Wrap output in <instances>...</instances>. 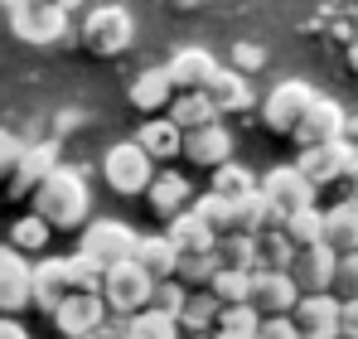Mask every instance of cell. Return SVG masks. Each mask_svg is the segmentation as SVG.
<instances>
[{
	"mask_svg": "<svg viewBox=\"0 0 358 339\" xmlns=\"http://www.w3.org/2000/svg\"><path fill=\"white\" fill-rule=\"evenodd\" d=\"M29 257L15 252L10 242H0V315H15L29 305Z\"/></svg>",
	"mask_w": 358,
	"mask_h": 339,
	"instance_id": "16",
	"label": "cell"
},
{
	"mask_svg": "<svg viewBox=\"0 0 358 339\" xmlns=\"http://www.w3.org/2000/svg\"><path fill=\"white\" fill-rule=\"evenodd\" d=\"M121 320H126V339H179V325L150 305H141L136 315H121Z\"/></svg>",
	"mask_w": 358,
	"mask_h": 339,
	"instance_id": "33",
	"label": "cell"
},
{
	"mask_svg": "<svg viewBox=\"0 0 358 339\" xmlns=\"http://www.w3.org/2000/svg\"><path fill=\"white\" fill-rule=\"evenodd\" d=\"M344 121H349V116H344L339 102H329V97L315 92V102L305 107V116L296 121L291 136H296L300 151H305V146H329V141H344Z\"/></svg>",
	"mask_w": 358,
	"mask_h": 339,
	"instance_id": "10",
	"label": "cell"
},
{
	"mask_svg": "<svg viewBox=\"0 0 358 339\" xmlns=\"http://www.w3.org/2000/svg\"><path fill=\"white\" fill-rule=\"evenodd\" d=\"M131 262H136V267H141L150 282H165V277H175V247H170V237H160V233H136Z\"/></svg>",
	"mask_w": 358,
	"mask_h": 339,
	"instance_id": "23",
	"label": "cell"
},
{
	"mask_svg": "<svg viewBox=\"0 0 358 339\" xmlns=\"http://www.w3.org/2000/svg\"><path fill=\"white\" fill-rule=\"evenodd\" d=\"M10 29L24 44H59L63 34H68V15L54 0H29L20 10H10Z\"/></svg>",
	"mask_w": 358,
	"mask_h": 339,
	"instance_id": "8",
	"label": "cell"
},
{
	"mask_svg": "<svg viewBox=\"0 0 358 339\" xmlns=\"http://www.w3.org/2000/svg\"><path fill=\"white\" fill-rule=\"evenodd\" d=\"M170 121L179 131H199V126L218 121V112H213V102L203 92H179V97H170Z\"/></svg>",
	"mask_w": 358,
	"mask_h": 339,
	"instance_id": "30",
	"label": "cell"
},
{
	"mask_svg": "<svg viewBox=\"0 0 358 339\" xmlns=\"http://www.w3.org/2000/svg\"><path fill=\"white\" fill-rule=\"evenodd\" d=\"M199 92L213 102V112H218V116H223V112H247V107L257 102V97H252V88H247V73H238V68H223V63L213 68V78H208Z\"/></svg>",
	"mask_w": 358,
	"mask_h": 339,
	"instance_id": "19",
	"label": "cell"
},
{
	"mask_svg": "<svg viewBox=\"0 0 358 339\" xmlns=\"http://www.w3.org/2000/svg\"><path fill=\"white\" fill-rule=\"evenodd\" d=\"M49 237H54V228L44 223L39 214H24V219H15V228H10V247L24 252V257H44Z\"/></svg>",
	"mask_w": 358,
	"mask_h": 339,
	"instance_id": "31",
	"label": "cell"
},
{
	"mask_svg": "<svg viewBox=\"0 0 358 339\" xmlns=\"http://www.w3.org/2000/svg\"><path fill=\"white\" fill-rule=\"evenodd\" d=\"M349 58H354V68H358V44H354V54H349Z\"/></svg>",
	"mask_w": 358,
	"mask_h": 339,
	"instance_id": "52",
	"label": "cell"
},
{
	"mask_svg": "<svg viewBox=\"0 0 358 339\" xmlns=\"http://www.w3.org/2000/svg\"><path fill=\"white\" fill-rule=\"evenodd\" d=\"M170 97H175V83H170L165 68H145V73H136V83H131V107H136V112L155 116L160 107H170Z\"/></svg>",
	"mask_w": 358,
	"mask_h": 339,
	"instance_id": "25",
	"label": "cell"
},
{
	"mask_svg": "<svg viewBox=\"0 0 358 339\" xmlns=\"http://www.w3.org/2000/svg\"><path fill=\"white\" fill-rule=\"evenodd\" d=\"M320 242H324L329 252H358V204H334V209H324Z\"/></svg>",
	"mask_w": 358,
	"mask_h": 339,
	"instance_id": "27",
	"label": "cell"
},
{
	"mask_svg": "<svg viewBox=\"0 0 358 339\" xmlns=\"http://www.w3.org/2000/svg\"><path fill=\"white\" fill-rule=\"evenodd\" d=\"M165 237H170L175 257H179V252H213V242H218L213 228L203 223L194 209H179L175 219H170V233H165Z\"/></svg>",
	"mask_w": 358,
	"mask_h": 339,
	"instance_id": "26",
	"label": "cell"
},
{
	"mask_svg": "<svg viewBox=\"0 0 358 339\" xmlns=\"http://www.w3.org/2000/svg\"><path fill=\"white\" fill-rule=\"evenodd\" d=\"M0 339H29V330H24L15 315H0Z\"/></svg>",
	"mask_w": 358,
	"mask_h": 339,
	"instance_id": "48",
	"label": "cell"
},
{
	"mask_svg": "<svg viewBox=\"0 0 358 339\" xmlns=\"http://www.w3.org/2000/svg\"><path fill=\"white\" fill-rule=\"evenodd\" d=\"M271 209L262 204V194L252 189L247 199H233V233H257V228H271Z\"/></svg>",
	"mask_w": 358,
	"mask_h": 339,
	"instance_id": "36",
	"label": "cell"
},
{
	"mask_svg": "<svg viewBox=\"0 0 358 339\" xmlns=\"http://www.w3.org/2000/svg\"><path fill=\"white\" fill-rule=\"evenodd\" d=\"M136 146H141L150 160H175L179 146H184V131H179L170 116H145L141 131H136Z\"/></svg>",
	"mask_w": 358,
	"mask_h": 339,
	"instance_id": "24",
	"label": "cell"
},
{
	"mask_svg": "<svg viewBox=\"0 0 358 339\" xmlns=\"http://www.w3.org/2000/svg\"><path fill=\"white\" fill-rule=\"evenodd\" d=\"M296 300L291 272H247V305H257V315H291Z\"/></svg>",
	"mask_w": 358,
	"mask_h": 339,
	"instance_id": "12",
	"label": "cell"
},
{
	"mask_svg": "<svg viewBox=\"0 0 358 339\" xmlns=\"http://www.w3.org/2000/svg\"><path fill=\"white\" fill-rule=\"evenodd\" d=\"M179 155H189L194 165H203V170L223 165V160H233V131H228L223 121H208V126H199V131H184Z\"/></svg>",
	"mask_w": 358,
	"mask_h": 339,
	"instance_id": "17",
	"label": "cell"
},
{
	"mask_svg": "<svg viewBox=\"0 0 358 339\" xmlns=\"http://www.w3.org/2000/svg\"><path fill=\"white\" fill-rule=\"evenodd\" d=\"M233 63H238V73H257L266 63V49L262 44H233Z\"/></svg>",
	"mask_w": 358,
	"mask_h": 339,
	"instance_id": "44",
	"label": "cell"
},
{
	"mask_svg": "<svg viewBox=\"0 0 358 339\" xmlns=\"http://www.w3.org/2000/svg\"><path fill=\"white\" fill-rule=\"evenodd\" d=\"M213 68H218V58L208 54V49H199V44L179 49V54L165 63V73H170L175 92H199V88H203V83L213 78Z\"/></svg>",
	"mask_w": 358,
	"mask_h": 339,
	"instance_id": "20",
	"label": "cell"
},
{
	"mask_svg": "<svg viewBox=\"0 0 358 339\" xmlns=\"http://www.w3.org/2000/svg\"><path fill=\"white\" fill-rule=\"evenodd\" d=\"M208 296H213L218 305L247 300V272H242V267H218V272L208 277Z\"/></svg>",
	"mask_w": 358,
	"mask_h": 339,
	"instance_id": "37",
	"label": "cell"
},
{
	"mask_svg": "<svg viewBox=\"0 0 358 339\" xmlns=\"http://www.w3.org/2000/svg\"><path fill=\"white\" fill-rule=\"evenodd\" d=\"M291 257H296V247H291V237L281 233V223L252 233V272H286Z\"/></svg>",
	"mask_w": 358,
	"mask_h": 339,
	"instance_id": "21",
	"label": "cell"
},
{
	"mask_svg": "<svg viewBox=\"0 0 358 339\" xmlns=\"http://www.w3.org/2000/svg\"><path fill=\"white\" fill-rule=\"evenodd\" d=\"M339 339H358V296L339 300Z\"/></svg>",
	"mask_w": 358,
	"mask_h": 339,
	"instance_id": "46",
	"label": "cell"
},
{
	"mask_svg": "<svg viewBox=\"0 0 358 339\" xmlns=\"http://www.w3.org/2000/svg\"><path fill=\"white\" fill-rule=\"evenodd\" d=\"M189 209H194V214H199L203 223L213 228V237H223V233H233V204H228L223 194H213V189H208V194H203V199H194Z\"/></svg>",
	"mask_w": 358,
	"mask_h": 339,
	"instance_id": "38",
	"label": "cell"
},
{
	"mask_svg": "<svg viewBox=\"0 0 358 339\" xmlns=\"http://www.w3.org/2000/svg\"><path fill=\"white\" fill-rule=\"evenodd\" d=\"M213 320H218V300L208 296V286L203 291H189L184 296V310H179V335H208L213 330Z\"/></svg>",
	"mask_w": 358,
	"mask_h": 339,
	"instance_id": "28",
	"label": "cell"
},
{
	"mask_svg": "<svg viewBox=\"0 0 358 339\" xmlns=\"http://www.w3.org/2000/svg\"><path fill=\"white\" fill-rule=\"evenodd\" d=\"M0 5H5V10H20V5H29V0H0Z\"/></svg>",
	"mask_w": 358,
	"mask_h": 339,
	"instance_id": "50",
	"label": "cell"
},
{
	"mask_svg": "<svg viewBox=\"0 0 358 339\" xmlns=\"http://www.w3.org/2000/svg\"><path fill=\"white\" fill-rule=\"evenodd\" d=\"M179 339H213V335H179Z\"/></svg>",
	"mask_w": 358,
	"mask_h": 339,
	"instance_id": "51",
	"label": "cell"
},
{
	"mask_svg": "<svg viewBox=\"0 0 358 339\" xmlns=\"http://www.w3.org/2000/svg\"><path fill=\"white\" fill-rule=\"evenodd\" d=\"M87 209H92V189H87V170L78 165H54L34 189V214L49 228H83Z\"/></svg>",
	"mask_w": 358,
	"mask_h": 339,
	"instance_id": "1",
	"label": "cell"
},
{
	"mask_svg": "<svg viewBox=\"0 0 358 339\" xmlns=\"http://www.w3.org/2000/svg\"><path fill=\"white\" fill-rule=\"evenodd\" d=\"M208 189L233 204V199H247V194L257 189V174L247 165H238V160H223V165H213V184H208Z\"/></svg>",
	"mask_w": 358,
	"mask_h": 339,
	"instance_id": "32",
	"label": "cell"
},
{
	"mask_svg": "<svg viewBox=\"0 0 358 339\" xmlns=\"http://www.w3.org/2000/svg\"><path fill=\"white\" fill-rule=\"evenodd\" d=\"M78 339H126V320L121 315H107L102 325H92L87 335H78Z\"/></svg>",
	"mask_w": 358,
	"mask_h": 339,
	"instance_id": "47",
	"label": "cell"
},
{
	"mask_svg": "<svg viewBox=\"0 0 358 339\" xmlns=\"http://www.w3.org/2000/svg\"><path fill=\"white\" fill-rule=\"evenodd\" d=\"M334 262H339V252H329L324 242H315V247H296V257H291V282H296L300 296H310V291H329L334 282Z\"/></svg>",
	"mask_w": 358,
	"mask_h": 339,
	"instance_id": "15",
	"label": "cell"
},
{
	"mask_svg": "<svg viewBox=\"0 0 358 339\" xmlns=\"http://www.w3.org/2000/svg\"><path fill=\"white\" fill-rule=\"evenodd\" d=\"M54 5H59L63 15H73V10H78V5H83V0H54Z\"/></svg>",
	"mask_w": 358,
	"mask_h": 339,
	"instance_id": "49",
	"label": "cell"
},
{
	"mask_svg": "<svg viewBox=\"0 0 358 339\" xmlns=\"http://www.w3.org/2000/svg\"><path fill=\"white\" fill-rule=\"evenodd\" d=\"M320 228H324V209H315V204H305L291 219H281V233L291 237V247H315L320 242Z\"/></svg>",
	"mask_w": 358,
	"mask_h": 339,
	"instance_id": "34",
	"label": "cell"
},
{
	"mask_svg": "<svg viewBox=\"0 0 358 339\" xmlns=\"http://www.w3.org/2000/svg\"><path fill=\"white\" fill-rule=\"evenodd\" d=\"M334 189H339V199H334V204H358V151L349 155V165L339 170Z\"/></svg>",
	"mask_w": 358,
	"mask_h": 339,
	"instance_id": "43",
	"label": "cell"
},
{
	"mask_svg": "<svg viewBox=\"0 0 358 339\" xmlns=\"http://www.w3.org/2000/svg\"><path fill=\"white\" fill-rule=\"evenodd\" d=\"M315 102V88L305 83V78H286V83H276L266 97H262V121L271 126V131H281V136H291L296 131V121L305 116V107Z\"/></svg>",
	"mask_w": 358,
	"mask_h": 339,
	"instance_id": "7",
	"label": "cell"
},
{
	"mask_svg": "<svg viewBox=\"0 0 358 339\" xmlns=\"http://www.w3.org/2000/svg\"><path fill=\"white\" fill-rule=\"evenodd\" d=\"M150 286H155V282L126 257V262H117V267L102 272L97 291H102V300H107V315H136V310L150 300Z\"/></svg>",
	"mask_w": 358,
	"mask_h": 339,
	"instance_id": "5",
	"label": "cell"
},
{
	"mask_svg": "<svg viewBox=\"0 0 358 339\" xmlns=\"http://www.w3.org/2000/svg\"><path fill=\"white\" fill-rule=\"evenodd\" d=\"M131 247H136V228L126 223V219H97V223L83 228L78 257L87 267H97V272H107V267H117V262L131 257Z\"/></svg>",
	"mask_w": 358,
	"mask_h": 339,
	"instance_id": "2",
	"label": "cell"
},
{
	"mask_svg": "<svg viewBox=\"0 0 358 339\" xmlns=\"http://www.w3.org/2000/svg\"><path fill=\"white\" fill-rule=\"evenodd\" d=\"M131 39H136V20H131L126 5H97V10L83 15V44L92 54L117 58L131 49Z\"/></svg>",
	"mask_w": 358,
	"mask_h": 339,
	"instance_id": "3",
	"label": "cell"
},
{
	"mask_svg": "<svg viewBox=\"0 0 358 339\" xmlns=\"http://www.w3.org/2000/svg\"><path fill=\"white\" fill-rule=\"evenodd\" d=\"M329 291L339 296V300H354L358 296V252H339V262H334V282Z\"/></svg>",
	"mask_w": 358,
	"mask_h": 339,
	"instance_id": "41",
	"label": "cell"
},
{
	"mask_svg": "<svg viewBox=\"0 0 358 339\" xmlns=\"http://www.w3.org/2000/svg\"><path fill=\"white\" fill-rule=\"evenodd\" d=\"M252 339H300V330L291 315H262V325H257Z\"/></svg>",
	"mask_w": 358,
	"mask_h": 339,
	"instance_id": "42",
	"label": "cell"
},
{
	"mask_svg": "<svg viewBox=\"0 0 358 339\" xmlns=\"http://www.w3.org/2000/svg\"><path fill=\"white\" fill-rule=\"evenodd\" d=\"M257 194H262V204L271 209L276 223L291 219L305 204H315V189H310V179L296 165H276V170H266V174H257Z\"/></svg>",
	"mask_w": 358,
	"mask_h": 339,
	"instance_id": "4",
	"label": "cell"
},
{
	"mask_svg": "<svg viewBox=\"0 0 358 339\" xmlns=\"http://www.w3.org/2000/svg\"><path fill=\"white\" fill-rule=\"evenodd\" d=\"M213 257H218V267H242V272H252V233H223V237L213 242Z\"/></svg>",
	"mask_w": 358,
	"mask_h": 339,
	"instance_id": "39",
	"label": "cell"
},
{
	"mask_svg": "<svg viewBox=\"0 0 358 339\" xmlns=\"http://www.w3.org/2000/svg\"><path fill=\"white\" fill-rule=\"evenodd\" d=\"M20 151H24V141H20L15 131H5V126H0V174H10V165L20 160Z\"/></svg>",
	"mask_w": 358,
	"mask_h": 339,
	"instance_id": "45",
	"label": "cell"
},
{
	"mask_svg": "<svg viewBox=\"0 0 358 339\" xmlns=\"http://www.w3.org/2000/svg\"><path fill=\"white\" fill-rule=\"evenodd\" d=\"M54 165H59V141H24L20 160L10 165V184H5V194H10V199L34 194V189H39V179H44Z\"/></svg>",
	"mask_w": 358,
	"mask_h": 339,
	"instance_id": "9",
	"label": "cell"
},
{
	"mask_svg": "<svg viewBox=\"0 0 358 339\" xmlns=\"http://www.w3.org/2000/svg\"><path fill=\"white\" fill-rule=\"evenodd\" d=\"M145 199H150V209H155L160 219H175L179 209H189V199H194V184H189L179 170H160V174L145 184Z\"/></svg>",
	"mask_w": 358,
	"mask_h": 339,
	"instance_id": "22",
	"label": "cell"
},
{
	"mask_svg": "<svg viewBox=\"0 0 358 339\" xmlns=\"http://www.w3.org/2000/svg\"><path fill=\"white\" fill-rule=\"evenodd\" d=\"M102 179H107L117 194H145V184L155 179V160H150L136 141H117V146L102 155Z\"/></svg>",
	"mask_w": 358,
	"mask_h": 339,
	"instance_id": "6",
	"label": "cell"
},
{
	"mask_svg": "<svg viewBox=\"0 0 358 339\" xmlns=\"http://www.w3.org/2000/svg\"><path fill=\"white\" fill-rule=\"evenodd\" d=\"M291 320H296L300 339H339V296L329 291H310L291 305Z\"/></svg>",
	"mask_w": 358,
	"mask_h": 339,
	"instance_id": "11",
	"label": "cell"
},
{
	"mask_svg": "<svg viewBox=\"0 0 358 339\" xmlns=\"http://www.w3.org/2000/svg\"><path fill=\"white\" fill-rule=\"evenodd\" d=\"M184 296H189V286L175 282V277H165V282L150 286V310H160V315H170V320H179V310H184Z\"/></svg>",
	"mask_w": 358,
	"mask_h": 339,
	"instance_id": "40",
	"label": "cell"
},
{
	"mask_svg": "<svg viewBox=\"0 0 358 339\" xmlns=\"http://www.w3.org/2000/svg\"><path fill=\"white\" fill-rule=\"evenodd\" d=\"M213 272H218V257L213 252H179L175 257V282H184L189 291L194 286H208Z\"/></svg>",
	"mask_w": 358,
	"mask_h": 339,
	"instance_id": "35",
	"label": "cell"
},
{
	"mask_svg": "<svg viewBox=\"0 0 358 339\" xmlns=\"http://www.w3.org/2000/svg\"><path fill=\"white\" fill-rule=\"evenodd\" d=\"M102 320H107L102 291H68L59 305H54V325H59V335H68V339L87 335V330L102 325Z\"/></svg>",
	"mask_w": 358,
	"mask_h": 339,
	"instance_id": "13",
	"label": "cell"
},
{
	"mask_svg": "<svg viewBox=\"0 0 358 339\" xmlns=\"http://www.w3.org/2000/svg\"><path fill=\"white\" fill-rule=\"evenodd\" d=\"M257 325H262L257 305L238 300V305H218V320H213L208 335H213V339H252V335H257Z\"/></svg>",
	"mask_w": 358,
	"mask_h": 339,
	"instance_id": "29",
	"label": "cell"
},
{
	"mask_svg": "<svg viewBox=\"0 0 358 339\" xmlns=\"http://www.w3.org/2000/svg\"><path fill=\"white\" fill-rule=\"evenodd\" d=\"M349 155H354V146H349V141L305 146V151H300V160H296V170L310 179V189H324V184H334V179H339V170L349 165Z\"/></svg>",
	"mask_w": 358,
	"mask_h": 339,
	"instance_id": "18",
	"label": "cell"
},
{
	"mask_svg": "<svg viewBox=\"0 0 358 339\" xmlns=\"http://www.w3.org/2000/svg\"><path fill=\"white\" fill-rule=\"evenodd\" d=\"M68 291H78L73 272H68V257H44V262L29 267V305H39L44 315H54V305Z\"/></svg>",
	"mask_w": 358,
	"mask_h": 339,
	"instance_id": "14",
	"label": "cell"
}]
</instances>
